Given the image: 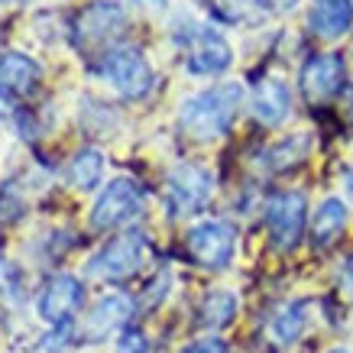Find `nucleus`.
<instances>
[{"instance_id": "2eb2a0df", "label": "nucleus", "mask_w": 353, "mask_h": 353, "mask_svg": "<svg viewBox=\"0 0 353 353\" xmlns=\"http://www.w3.org/2000/svg\"><path fill=\"white\" fill-rule=\"evenodd\" d=\"M39 75H43V68L36 59L23 52H3L0 55V97H17L32 91Z\"/></svg>"}, {"instance_id": "5701e85b", "label": "nucleus", "mask_w": 353, "mask_h": 353, "mask_svg": "<svg viewBox=\"0 0 353 353\" xmlns=\"http://www.w3.org/2000/svg\"><path fill=\"white\" fill-rule=\"evenodd\" d=\"M182 353H230V350H227V343L221 337H201V341L188 343Z\"/></svg>"}, {"instance_id": "20e7f679", "label": "nucleus", "mask_w": 353, "mask_h": 353, "mask_svg": "<svg viewBox=\"0 0 353 353\" xmlns=\"http://www.w3.org/2000/svg\"><path fill=\"white\" fill-rule=\"evenodd\" d=\"M150 253V240L139 230H127V234L114 236L88 259V276L108 279V282H120V279L137 276Z\"/></svg>"}, {"instance_id": "bb28decb", "label": "nucleus", "mask_w": 353, "mask_h": 353, "mask_svg": "<svg viewBox=\"0 0 353 353\" xmlns=\"http://www.w3.org/2000/svg\"><path fill=\"white\" fill-rule=\"evenodd\" d=\"M331 353H350V350H341V347H337V350H331Z\"/></svg>"}, {"instance_id": "423d86ee", "label": "nucleus", "mask_w": 353, "mask_h": 353, "mask_svg": "<svg viewBox=\"0 0 353 353\" xmlns=\"http://www.w3.org/2000/svg\"><path fill=\"white\" fill-rule=\"evenodd\" d=\"M185 250L194 266L208 272H221L234 263L236 253V230L227 221H201L185 234Z\"/></svg>"}, {"instance_id": "7ed1b4c3", "label": "nucleus", "mask_w": 353, "mask_h": 353, "mask_svg": "<svg viewBox=\"0 0 353 353\" xmlns=\"http://www.w3.org/2000/svg\"><path fill=\"white\" fill-rule=\"evenodd\" d=\"M175 39L185 52V68L192 75H224L234 62V49L214 26L204 23H188L185 30H175Z\"/></svg>"}, {"instance_id": "b1692460", "label": "nucleus", "mask_w": 353, "mask_h": 353, "mask_svg": "<svg viewBox=\"0 0 353 353\" xmlns=\"http://www.w3.org/2000/svg\"><path fill=\"white\" fill-rule=\"evenodd\" d=\"M343 285H347V289L353 292V263L347 266V272H343Z\"/></svg>"}, {"instance_id": "393cba45", "label": "nucleus", "mask_w": 353, "mask_h": 353, "mask_svg": "<svg viewBox=\"0 0 353 353\" xmlns=\"http://www.w3.org/2000/svg\"><path fill=\"white\" fill-rule=\"evenodd\" d=\"M139 7H165V0H133Z\"/></svg>"}, {"instance_id": "6e6552de", "label": "nucleus", "mask_w": 353, "mask_h": 353, "mask_svg": "<svg viewBox=\"0 0 353 353\" xmlns=\"http://www.w3.org/2000/svg\"><path fill=\"white\" fill-rule=\"evenodd\" d=\"M211 194H214V175L194 162L175 165L165 179V204H169L172 217L198 214L211 201Z\"/></svg>"}, {"instance_id": "a878e982", "label": "nucleus", "mask_w": 353, "mask_h": 353, "mask_svg": "<svg viewBox=\"0 0 353 353\" xmlns=\"http://www.w3.org/2000/svg\"><path fill=\"white\" fill-rule=\"evenodd\" d=\"M347 120H350V127H353V88H350V97H347Z\"/></svg>"}, {"instance_id": "9b49d317", "label": "nucleus", "mask_w": 353, "mask_h": 353, "mask_svg": "<svg viewBox=\"0 0 353 353\" xmlns=\"http://www.w3.org/2000/svg\"><path fill=\"white\" fill-rule=\"evenodd\" d=\"M81 301H85V285L81 279L68 276V272H59L43 285L39 299H36V311L46 324L52 327H68L75 321V314L81 311Z\"/></svg>"}, {"instance_id": "4be33fe9", "label": "nucleus", "mask_w": 353, "mask_h": 353, "mask_svg": "<svg viewBox=\"0 0 353 353\" xmlns=\"http://www.w3.org/2000/svg\"><path fill=\"white\" fill-rule=\"evenodd\" d=\"M169 285H172V276L165 272V269H162L159 276L152 279V285L146 289V299H143V305H146V308H152V305H159V301L165 299V295H169Z\"/></svg>"}, {"instance_id": "4468645a", "label": "nucleus", "mask_w": 353, "mask_h": 353, "mask_svg": "<svg viewBox=\"0 0 353 353\" xmlns=\"http://www.w3.org/2000/svg\"><path fill=\"white\" fill-rule=\"evenodd\" d=\"M308 26L321 39H341L353 26V0H314L308 13Z\"/></svg>"}, {"instance_id": "ddd939ff", "label": "nucleus", "mask_w": 353, "mask_h": 353, "mask_svg": "<svg viewBox=\"0 0 353 353\" xmlns=\"http://www.w3.org/2000/svg\"><path fill=\"white\" fill-rule=\"evenodd\" d=\"M250 110L263 127H279L282 120L292 114V88L282 78H263L253 88L250 97Z\"/></svg>"}, {"instance_id": "f3484780", "label": "nucleus", "mask_w": 353, "mask_h": 353, "mask_svg": "<svg viewBox=\"0 0 353 353\" xmlns=\"http://www.w3.org/2000/svg\"><path fill=\"white\" fill-rule=\"evenodd\" d=\"M65 179L78 192H94L97 185H101V179H104V152L94 150V146L78 150L68 159V165H65Z\"/></svg>"}, {"instance_id": "412c9836", "label": "nucleus", "mask_w": 353, "mask_h": 353, "mask_svg": "<svg viewBox=\"0 0 353 353\" xmlns=\"http://www.w3.org/2000/svg\"><path fill=\"white\" fill-rule=\"evenodd\" d=\"M117 353H150V341L139 327H127L117 341Z\"/></svg>"}, {"instance_id": "f03ea898", "label": "nucleus", "mask_w": 353, "mask_h": 353, "mask_svg": "<svg viewBox=\"0 0 353 353\" xmlns=\"http://www.w3.org/2000/svg\"><path fill=\"white\" fill-rule=\"evenodd\" d=\"M94 72L127 101H139L156 88V72H152L150 59L143 55V49H137V46H110V49H104Z\"/></svg>"}, {"instance_id": "9d476101", "label": "nucleus", "mask_w": 353, "mask_h": 353, "mask_svg": "<svg viewBox=\"0 0 353 353\" xmlns=\"http://www.w3.org/2000/svg\"><path fill=\"white\" fill-rule=\"evenodd\" d=\"M127 26V10L114 3V0H91L85 10L75 17L72 36H75L78 49H97V46L110 43L120 30Z\"/></svg>"}, {"instance_id": "dca6fc26", "label": "nucleus", "mask_w": 353, "mask_h": 353, "mask_svg": "<svg viewBox=\"0 0 353 353\" xmlns=\"http://www.w3.org/2000/svg\"><path fill=\"white\" fill-rule=\"evenodd\" d=\"M347 204L341 198H324L318 204V211L311 217V243L318 250H327L331 243L341 240V234L347 230Z\"/></svg>"}, {"instance_id": "39448f33", "label": "nucleus", "mask_w": 353, "mask_h": 353, "mask_svg": "<svg viewBox=\"0 0 353 353\" xmlns=\"http://www.w3.org/2000/svg\"><path fill=\"white\" fill-rule=\"evenodd\" d=\"M146 211V192L133 179H114L104 185L91 208V227L94 230H117V227L133 224Z\"/></svg>"}, {"instance_id": "a211bd4d", "label": "nucleus", "mask_w": 353, "mask_h": 353, "mask_svg": "<svg viewBox=\"0 0 353 353\" xmlns=\"http://www.w3.org/2000/svg\"><path fill=\"white\" fill-rule=\"evenodd\" d=\"M236 308H240V301H236L234 292L227 289L208 292L201 299V305H198V324L204 331H221V327H227L236 318Z\"/></svg>"}, {"instance_id": "1a4fd4ad", "label": "nucleus", "mask_w": 353, "mask_h": 353, "mask_svg": "<svg viewBox=\"0 0 353 353\" xmlns=\"http://www.w3.org/2000/svg\"><path fill=\"white\" fill-rule=\"evenodd\" d=\"M347 81V59L341 52H318L301 65L299 88L308 104H324L343 91Z\"/></svg>"}, {"instance_id": "6ab92c4d", "label": "nucleus", "mask_w": 353, "mask_h": 353, "mask_svg": "<svg viewBox=\"0 0 353 353\" xmlns=\"http://www.w3.org/2000/svg\"><path fill=\"white\" fill-rule=\"evenodd\" d=\"M308 150H311V137H308V133H299V137L282 139V143H276L272 150H266V169L269 172L295 169L299 162L308 159Z\"/></svg>"}, {"instance_id": "f8f14e48", "label": "nucleus", "mask_w": 353, "mask_h": 353, "mask_svg": "<svg viewBox=\"0 0 353 353\" xmlns=\"http://www.w3.org/2000/svg\"><path fill=\"white\" fill-rule=\"evenodd\" d=\"M133 311H137V301L123 295V292H110L104 299L94 301V308L85 314V321H81V341L85 343H101L108 341L110 334H117L127 327V321L133 318Z\"/></svg>"}, {"instance_id": "aec40b11", "label": "nucleus", "mask_w": 353, "mask_h": 353, "mask_svg": "<svg viewBox=\"0 0 353 353\" xmlns=\"http://www.w3.org/2000/svg\"><path fill=\"white\" fill-rule=\"evenodd\" d=\"M305 324H308V314H305V301H289V305H282L276 311V318H272V337L279 343H295L305 331Z\"/></svg>"}, {"instance_id": "0eeeda50", "label": "nucleus", "mask_w": 353, "mask_h": 353, "mask_svg": "<svg viewBox=\"0 0 353 353\" xmlns=\"http://www.w3.org/2000/svg\"><path fill=\"white\" fill-rule=\"evenodd\" d=\"M266 234L279 253H292L305 236L308 224V201L301 192H276L266 201Z\"/></svg>"}, {"instance_id": "f257e3e1", "label": "nucleus", "mask_w": 353, "mask_h": 353, "mask_svg": "<svg viewBox=\"0 0 353 353\" xmlns=\"http://www.w3.org/2000/svg\"><path fill=\"white\" fill-rule=\"evenodd\" d=\"M240 108H243V85L240 81H224V85L204 88V91L182 101L179 130L194 143L221 139L224 133H230Z\"/></svg>"}]
</instances>
